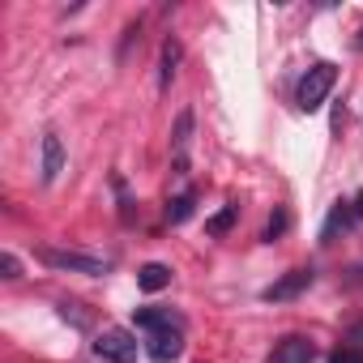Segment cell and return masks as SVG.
Wrapping results in <instances>:
<instances>
[{
    "label": "cell",
    "instance_id": "6da1fadb",
    "mask_svg": "<svg viewBox=\"0 0 363 363\" xmlns=\"http://www.w3.org/2000/svg\"><path fill=\"white\" fill-rule=\"evenodd\" d=\"M39 261L48 269H60V274H90V278H103L111 269V261L103 257H90V252H77V248H56V244H43L39 248Z\"/></svg>",
    "mask_w": 363,
    "mask_h": 363
},
{
    "label": "cell",
    "instance_id": "7a4b0ae2",
    "mask_svg": "<svg viewBox=\"0 0 363 363\" xmlns=\"http://www.w3.org/2000/svg\"><path fill=\"white\" fill-rule=\"evenodd\" d=\"M333 82H337V65H329V60H316V65H312V69L299 77V90H295V103H299V111H320V103L329 99Z\"/></svg>",
    "mask_w": 363,
    "mask_h": 363
},
{
    "label": "cell",
    "instance_id": "3957f363",
    "mask_svg": "<svg viewBox=\"0 0 363 363\" xmlns=\"http://www.w3.org/2000/svg\"><path fill=\"white\" fill-rule=\"evenodd\" d=\"M94 354L103 363H137V337L128 329H103L94 337Z\"/></svg>",
    "mask_w": 363,
    "mask_h": 363
},
{
    "label": "cell",
    "instance_id": "277c9868",
    "mask_svg": "<svg viewBox=\"0 0 363 363\" xmlns=\"http://www.w3.org/2000/svg\"><path fill=\"white\" fill-rule=\"evenodd\" d=\"M189 141H193V107L179 111L175 128H171V167H175V175H189Z\"/></svg>",
    "mask_w": 363,
    "mask_h": 363
},
{
    "label": "cell",
    "instance_id": "5b68a950",
    "mask_svg": "<svg viewBox=\"0 0 363 363\" xmlns=\"http://www.w3.org/2000/svg\"><path fill=\"white\" fill-rule=\"evenodd\" d=\"M312 278H316L312 269H291V274H282L274 286H265V291H261V299H265V303H286V299H299V295L312 286Z\"/></svg>",
    "mask_w": 363,
    "mask_h": 363
},
{
    "label": "cell",
    "instance_id": "8992f818",
    "mask_svg": "<svg viewBox=\"0 0 363 363\" xmlns=\"http://www.w3.org/2000/svg\"><path fill=\"white\" fill-rule=\"evenodd\" d=\"M179 350H184V337H179V329H162V333H150V337H145L150 363H171V359H179Z\"/></svg>",
    "mask_w": 363,
    "mask_h": 363
},
{
    "label": "cell",
    "instance_id": "52a82bcc",
    "mask_svg": "<svg viewBox=\"0 0 363 363\" xmlns=\"http://www.w3.org/2000/svg\"><path fill=\"white\" fill-rule=\"evenodd\" d=\"M60 171H65V141H60V133H43V171H39V179L43 184H56Z\"/></svg>",
    "mask_w": 363,
    "mask_h": 363
},
{
    "label": "cell",
    "instance_id": "ba28073f",
    "mask_svg": "<svg viewBox=\"0 0 363 363\" xmlns=\"http://www.w3.org/2000/svg\"><path fill=\"white\" fill-rule=\"evenodd\" d=\"M137 329H145V333H162V329H184V320H179L171 308H137Z\"/></svg>",
    "mask_w": 363,
    "mask_h": 363
},
{
    "label": "cell",
    "instance_id": "9c48e42d",
    "mask_svg": "<svg viewBox=\"0 0 363 363\" xmlns=\"http://www.w3.org/2000/svg\"><path fill=\"white\" fill-rule=\"evenodd\" d=\"M312 359H316V346L308 337H299V333L282 337L278 350H274V363H312Z\"/></svg>",
    "mask_w": 363,
    "mask_h": 363
},
{
    "label": "cell",
    "instance_id": "30bf717a",
    "mask_svg": "<svg viewBox=\"0 0 363 363\" xmlns=\"http://www.w3.org/2000/svg\"><path fill=\"white\" fill-rule=\"evenodd\" d=\"M350 223H354V210H350V201H337V206L329 210L325 227H320V244H333V240H337V231H346Z\"/></svg>",
    "mask_w": 363,
    "mask_h": 363
},
{
    "label": "cell",
    "instance_id": "8fae6325",
    "mask_svg": "<svg viewBox=\"0 0 363 363\" xmlns=\"http://www.w3.org/2000/svg\"><path fill=\"white\" fill-rule=\"evenodd\" d=\"M137 286L154 295V291L171 286V269H167V265H158V261H150V265H141V269H137Z\"/></svg>",
    "mask_w": 363,
    "mask_h": 363
},
{
    "label": "cell",
    "instance_id": "7c38bea8",
    "mask_svg": "<svg viewBox=\"0 0 363 363\" xmlns=\"http://www.w3.org/2000/svg\"><path fill=\"white\" fill-rule=\"evenodd\" d=\"M179 56H184V48H179V39L171 35V39L162 43V73H158V86H162V90L171 86V77H175V69H179Z\"/></svg>",
    "mask_w": 363,
    "mask_h": 363
},
{
    "label": "cell",
    "instance_id": "4fadbf2b",
    "mask_svg": "<svg viewBox=\"0 0 363 363\" xmlns=\"http://www.w3.org/2000/svg\"><path fill=\"white\" fill-rule=\"evenodd\" d=\"M235 218H240V206H223L214 218H206V235H210V240H223V235L235 227Z\"/></svg>",
    "mask_w": 363,
    "mask_h": 363
},
{
    "label": "cell",
    "instance_id": "5bb4252c",
    "mask_svg": "<svg viewBox=\"0 0 363 363\" xmlns=\"http://www.w3.org/2000/svg\"><path fill=\"white\" fill-rule=\"evenodd\" d=\"M193 206H197V193H193V189L179 193V197L167 206V223H189V218H193Z\"/></svg>",
    "mask_w": 363,
    "mask_h": 363
},
{
    "label": "cell",
    "instance_id": "9a60e30c",
    "mask_svg": "<svg viewBox=\"0 0 363 363\" xmlns=\"http://www.w3.org/2000/svg\"><path fill=\"white\" fill-rule=\"evenodd\" d=\"M60 316H65L73 329H90V325H94V316H90L86 303H77V299H60Z\"/></svg>",
    "mask_w": 363,
    "mask_h": 363
},
{
    "label": "cell",
    "instance_id": "2e32d148",
    "mask_svg": "<svg viewBox=\"0 0 363 363\" xmlns=\"http://www.w3.org/2000/svg\"><path fill=\"white\" fill-rule=\"evenodd\" d=\"M286 227H291V214H286V210H278V214L269 218V227H265V235H261V240H265V244H274V240H278Z\"/></svg>",
    "mask_w": 363,
    "mask_h": 363
},
{
    "label": "cell",
    "instance_id": "e0dca14e",
    "mask_svg": "<svg viewBox=\"0 0 363 363\" xmlns=\"http://www.w3.org/2000/svg\"><path fill=\"white\" fill-rule=\"evenodd\" d=\"M329 363H363V346H342V350H333Z\"/></svg>",
    "mask_w": 363,
    "mask_h": 363
},
{
    "label": "cell",
    "instance_id": "ac0fdd59",
    "mask_svg": "<svg viewBox=\"0 0 363 363\" xmlns=\"http://www.w3.org/2000/svg\"><path fill=\"white\" fill-rule=\"evenodd\" d=\"M0 274H5L9 282H13V278H22V265H18V257H13V252L0 257Z\"/></svg>",
    "mask_w": 363,
    "mask_h": 363
},
{
    "label": "cell",
    "instance_id": "d6986e66",
    "mask_svg": "<svg viewBox=\"0 0 363 363\" xmlns=\"http://www.w3.org/2000/svg\"><path fill=\"white\" fill-rule=\"evenodd\" d=\"M350 210H354V223H363V193H354V201H350Z\"/></svg>",
    "mask_w": 363,
    "mask_h": 363
},
{
    "label": "cell",
    "instance_id": "ffe728a7",
    "mask_svg": "<svg viewBox=\"0 0 363 363\" xmlns=\"http://www.w3.org/2000/svg\"><path fill=\"white\" fill-rule=\"evenodd\" d=\"M359 48H363V39H359Z\"/></svg>",
    "mask_w": 363,
    "mask_h": 363
}]
</instances>
